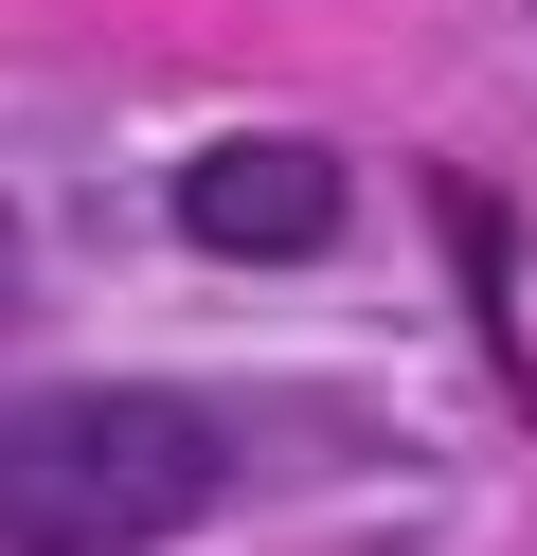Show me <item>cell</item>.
I'll return each mask as SVG.
<instances>
[{
    "label": "cell",
    "mask_w": 537,
    "mask_h": 556,
    "mask_svg": "<svg viewBox=\"0 0 537 556\" xmlns=\"http://www.w3.org/2000/svg\"><path fill=\"white\" fill-rule=\"evenodd\" d=\"M233 503V413L162 377H72L0 413V556H143Z\"/></svg>",
    "instance_id": "obj_1"
},
{
    "label": "cell",
    "mask_w": 537,
    "mask_h": 556,
    "mask_svg": "<svg viewBox=\"0 0 537 556\" xmlns=\"http://www.w3.org/2000/svg\"><path fill=\"white\" fill-rule=\"evenodd\" d=\"M179 233H197V252H233V269H305L322 233H341V162L286 144V126L197 144V162H179Z\"/></svg>",
    "instance_id": "obj_2"
}]
</instances>
